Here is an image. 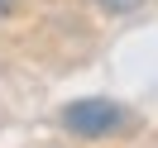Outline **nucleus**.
Instances as JSON below:
<instances>
[{
	"label": "nucleus",
	"instance_id": "nucleus-1",
	"mask_svg": "<svg viewBox=\"0 0 158 148\" xmlns=\"http://www.w3.org/2000/svg\"><path fill=\"white\" fill-rule=\"evenodd\" d=\"M62 129L81 143H106V138H120L134 129V110L120 105L110 96H81V100H67L62 105Z\"/></svg>",
	"mask_w": 158,
	"mask_h": 148
},
{
	"label": "nucleus",
	"instance_id": "nucleus-2",
	"mask_svg": "<svg viewBox=\"0 0 158 148\" xmlns=\"http://www.w3.org/2000/svg\"><path fill=\"white\" fill-rule=\"evenodd\" d=\"M96 5H101L106 14H134L139 5H144V0H96Z\"/></svg>",
	"mask_w": 158,
	"mask_h": 148
}]
</instances>
